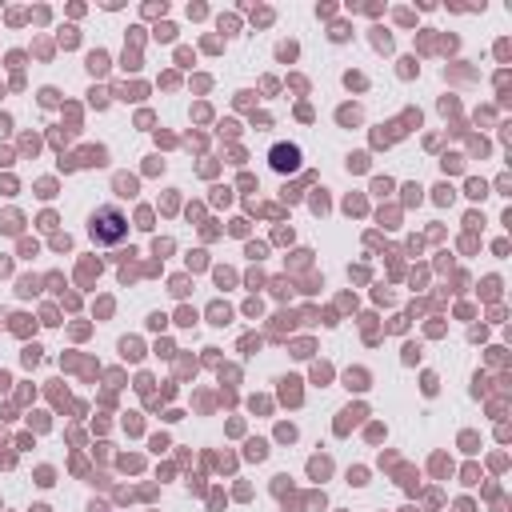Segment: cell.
Wrapping results in <instances>:
<instances>
[{
	"label": "cell",
	"instance_id": "2",
	"mask_svg": "<svg viewBox=\"0 0 512 512\" xmlns=\"http://www.w3.org/2000/svg\"><path fill=\"white\" fill-rule=\"evenodd\" d=\"M268 160H272V168L276 172H300V148L296 144H276L272 152H268Z\"/></svg>",
	"mask_w": 512,
	"mask_h": 512
},
{
	"label": "cell",
	"instance_id": "1",
	"mask_svg": "<svg viewBox=\"0 0 512 512\" xmlns=\"http://www.w3.org/2000/svg\"><path fill=\"white\" fill-rule=\"evenodd\" d=\"M88 236H92V244H104V248L120 244V240L128 236V220H124V212H120L116 204L96 208L92 220H88Z\"/></svg>",
	"mask_w": 512,
	"mask_h": 512
}]
</instances>
